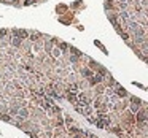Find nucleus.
Wrapping results in <instances>:
<instances>
[{
    "mask_svg": "<svg viewBox=\"0 0 148 138\" xmlns=\"http://www.w3.org/2000/svg\"><path fill=\"white\" fill-rule=\"evenodd\" d=\"M46 0H0V3L10 5L15 8H24V6H33V5H40L45 3Z\"/></svg>",
    "mask_w": 148,
    "mask_h": 138,
    "instance_id": "obj_1",
    "label": "nucleus"
}]
</instances>
